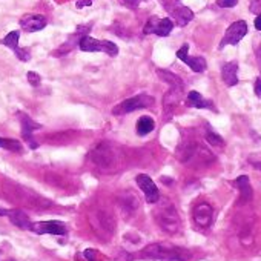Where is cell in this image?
<instances>
[{"mask_svg":"<svg viewBox=\"0 0 261 261\" xmlns=\"http://www.w3.org/2000/svg\"><path fill=\"white\" fill-rule=\"evenodd\" d=\"M157 23H158V19H157V17H152V19L146 23V27H145L143 33H145V34H155Z\"/></svg>","mask_w":261,"mask_h":261,"instance_id":"25","label":"cell"},{"mask_svg":"<svg viewBox=\"0 0 261 261\" xmlns=\"http://www.w3.org/2000/svg\"><path fill=\"white\" fill-rule=\"evenodd\" d=\"M235 186L240 189V194H241V200L243 201L252 200V187H250V181H249L247 175H240L238 178L235 180Z\"/></svg>","mask_w":261,"mask_h":261,"instance_id":"16","label":"cell"},{"mask_svg":"<svg viewBox=\"0 0 261 261\" xmlns=\"http://www.w3.org/2000/svg\"><path fill=\"white\" fill-rule=\"evenodd\" d=\"M135 181H137L138 187L143 191V194L146 195L148 203H157L160 200L158 189H157L155 183L151 180V177H148L146 174H140V175L135 177Z\"/></svg>","mask_w":261,"mask_h":261,"instance_id":"5","label":"cell"},{"mask_svg":"<svg viewBox=\"0 0 261 261\" xmlns=\"http://www.w3.org/2000/svg\"><path fill=\"white\" fill-rule=\"evenodd\" d=\"M246 34H247V23L244 20L233 22L227 28V31L220 43V48H224L226 45H236Z\"/></svg>","mask_w":261,"mask_h":261,"instance_id":"4","label":"cell"},{"mask_svg":"<svg viewBox=\"0 0 261 261\" xmlns=\"http://www.w3.org/2000/svg\"><path fill=\"white\" fill-rule=\"evenodd\" d=\"M238 63L227 62L221 66V79L227 86H235L238 83Z\"/></svg>","mask_w":261,"mask_h":261,"instance_id":"11","label":"cell"},{"mask_svg":"<svg viewBox=\"0 0 261 261\" xmlns=\"http://www.w3.org/2000/svg\"><path fill=\"white\" fill-rule=\"evenodd\" d=\"M141 255L161 261H187L191 258V252L171 243H152L141 250Z\"/></svg>","mask_w":261,"mask_h":261,"instance_id":"1","label":"cell"},{"mask_svg":"<svg viewBox=\"0 0 261 261\" xmlns=\"http://www.w3.org/2000/svg\"><path fill=\"white\" fill-rule=\"evenodd\" d=\"M192 215H194V221L198 227L207 229L212 224V217H213L212 206L207 204V203H200V204L195 206Z\"/></svg>","mask_w":261,"mask_h":261,"instance_id":"6","label":"cell"},{"mask_svg":"<svg viewBox=\"0 0 261 261\" xmlns=\"http://www.w3.org/2000/svg\"><path fill=\"white\" fill-rule=\"evenodd\" d=\"M255 96L261 99V79H256L255 82Z\"/></svg>","mask_w":261,"mask_h":261,"instance_id":"30","label":"cell"},{"mask_svg":"<svg viewBox=\"0 0 261 261\" xmlns=\"http://www.w3.org/2000/svg\"><path fill=\"white\" fill-rule=\"evenodd\" d=\"M79 46L80 50L85 51V53H97V51H102L103 50V43L102 40H97L91 36H83L80 40H79Z\"/></svg>","mask_w":261,"mask_h":261,"instance_id":"14","label":"cell"},{"mask_svg":"<svg viewBox=\"0 0 261 261\" xmlns=\"http://www.w3.org/2000/svg\"><path fill=\"white\" fill-rule=\"evenodd\" d=\"M256 57H258V60H259V63H261V50L258 51V54H256Z\"/></svg>","mask_w":261,"mask_h":261,"instance_id":"35","label":"cell"},{"mask_svg":"<svg viewBox=\"0 0 261 261\" xmlns=\"http://www.w3.org/2000/svg\"><path fill=\"white\" fill-rule=\"evenodd\" d=\"M152 103H154L152 97L146 96V94H140V96L131 97V99L122 102L118 106H115L112 109V114H117V115L128 114V112H132V111H137V109H143V108L152 106Z\"/></svg>","mask_w":261,"mask_h":261,"instance_id":"3","label":"cell"},{"mask_svg":"<svg viewBox=\"0 0 261 261\" xmlns=\"http://www.w3.org/2000/svg\"><path fill=\"white\" fill-rule=\"evenodd\" d=\"M31 230L36 233H51V235H65L66 226L60 221H39L31 224Z\"/></svg>","mask_w":261,"mask_h":261,"instance_id":"7","label":"cell"},{"mask_svg":"<svg viewBox=\"0 0 261 261\" xmlns=\"http://www.w3.org/2000/svg\"><path fill=\"white\" fill-rule=\"evenodd\" d=\"M174 30V23L169 17H164V19H158L157 23V28H155V34L160 37H166L169 36Z\"/></svg>","mask_w":261,"mask_h":261,"instance_id":"20","label":"cell"},{"mask_svg":"<svg viewBox=\"0 0 261 261\" xmlns=\"http://www.w3.org/2000/svg\"><path fill=\"white\" fill-rule=\"evenodd\" d=\"M16 56L22 60V62H28L31 59V54L28 53V50H23V48H16L14 50Z\"/></svg>","mask_w":261,"mask_h":261,"instance_id":"26","label":"cell"},{"mask_svg":"<svg viewBox=\"0 0 261 261\" xmlns=\"http://www.w3.org/2000/svg\"><path fill=\"white\" fill-rule=\"evenodd\" d=\"M19 117H20V123H22V134H23V138H25V140L28 141L31 148H37V143L33 140L31 132L36 131V129H40L42 126H40L39 123H36V122L33 120V118H30L27 114H23V112H20Z\"/></svg>","mask_w":261,"mask_h":261,"instance_id":"9","label":"cell"},{"mask_svg":"<svg viewBox=\"0 0 261 261\" xmlns=\"http://www.w3.org/2000/svg\"><path fill=\"white\" fill-rule=\"evenodd\" d=\"M186 106L189 108H210L212 106V102L210 100H206L201 97V94H198L197 91H191L187 94V99H186Z\"/></svg>","mask_w":261,"mask_h":261,"instance_id":"15","label":"cell"},{"mask_svg":"<svg viewBox=\"0 0 261 261\" xmlns=\"http://www.w3.org/2000/svg\"><path fill=\"white\" fill-rule=\"evenodd\" d=\"M2 146L10 149V151H14V152H20L22 151V145L19 143V141H16V140H5V138H2Z\"/></svg>","mask_w":261,"mask_h":261,"instance_id":"24","label":"cell"},{"mask_svg":"<svg viewBox=\"0 0 261 261\" xmlns=\"http://www.w3.org/2000/svg\"><path fill=\"white\" fill-rule=\"evenodd\" d=\"M0 146H2V138H0Z\"/></svg>","mask_w":261,"mask_h":261,"instance_id":"36","label":"cell"},{"mask_svg":"<svg viewBox=\"0 0 261 261\" xmlns=\"http://www.w3.org/2000/svg\"><path fill=\"white\" fill-rule=\"evenodd\" d=\"M27 77H28V82L33 86H39L40 85V76L37 73H33V71H30V73L27 74Z\"/></svg>","mask_w":261,"mask_h":261,"instance_id":"27","label":"cell"},{"mask_svg":"<svg viewBox=\"0 0 261 261\" xmlns=\"http://www.w3.org/2000/svg\"><path fill=\"white\" fill-rule=\"evenodd\" d=\"M155 220L158 226L168 233H177L180 230V218L175 207L172 204H164L157 207L155 210Z\"/></svg>","mask_w":261,"mask_h":261,"instance_id":"2","label":"cell"},{"mask_svg":"<svg viewBox=\"0 0 261 261\" xmlns=\"http://www.w3.org/2000/svg\"><path fill=\"white\" fill-rule=\"evenodd\" d=\"M206 140L209 141V143H210L212 146H221V145H223V138H221L218 134L212 132V131H207V134H206Z\"/></svg>","mask_w":261,"mask_h":261,"instance_id":"23","label":"cell"},{"mask_svg":"<svg viewBox=\"0 0 261 261\" xmlns=\"http://www.w3.org/2000/svg\"><path fill=\"white\" fill-rule=\"evenodd\" d=\"M102 43H103V51H105L108 56L115 57V56L118 54V46H117L114 42H109V40H102Z\"/></svg>","mask_w":261,"mask_h":261,"instance_id":"22","label":"cell"},{"mask_svg":"<svg viewBox=\"0 0 261 261\" xmlns=\"http://www.w3.org/2000/svg\"><path fill=\"white\" fill-rule=\"evenodd\" d=\"M85 256H86L89 261H96V259H94V256H96V250H92V249L85 250Z\"/></svg>","mask_w":261,"mask_h":261,"instance_id":"31","label":"cell"},{"mask_svg":"<svg viewBox=\"0 0 261 261\" xmlns=\"http://www.w3.org/2000/svg\"><path fill=\"white\" fill-rule=\"evenodd\" d=\"M250 161H252V164L255 166V168L261 169V161H255V160H250Z\"/></svg>","mask_w":261,"mask_h":261,"instance_id":"34","label":"cell"},{"mask_svg":"<svg viewBox=\"0 0 261 261\" xmlns=\"http://www.w3.org/2000/svg\"><path fill=\"white\" fill-rule=\"evenodd\" d=\"M217 4L221 8H233L236 4H238V0H217Z\"/></svg>","mask_w":261,"mask_h":261,"instance_id":"28","label":"cell"},{"mask_svg":"<svg viewBox=\"0 0 261 261\" xmlns=\"http://www.w3.org/2000/svg\"><path fill=\"white\" fill-rule=\"evenodd\" d=\"M2 43H4L5 46H8V48H11V50L19 48V31L10 33V34L2 40Z\"/></svg>","mask_w":261,"mask_h":261,"instance_id":"21","label":"cell"},{"mask_svg":"<svg viewBox=\"0 0 261 261\" xmlns=\"http://www.w3.org/2000/svg\"><path fill=\"white\" fill-rule=\"evenodd\" d=\"M157 74L160 76V79L166 83H169L171 88H180L184 89V83L180 80V77H177L175 74H172L171 71H166V69H158Z\"/></svg>","mask_w":261,"mask_h":261,"instance_id":"18","label":"cell"},{"mask_svg":"<svg viewBox=\"0 0 261 261\" xmlns=\"http://www.w3.org/2000/svg\"><path fill=\"white\" fill-rule=\"evenodd\" d=\"M120 2H122V5H125V7H129V8H137L140 0H120Z\"/></svg>","mask_w":261,"mask_h":261,"instance_id":"29","label":"cell"},{"mask_svg":"<svg viewBox=\"0 0 261 261\" xmlns=\"http://www.w3.org/2000/svg\"><path fill=\"white\" fill-rule=\"evenodd\" d=\"M20 27L28 33H36L46 27V19L40 14H28L20 20Z\"/></svg>","mask_w":261,"mask_h":261,"instance_id":"10","label":"cell"},{"mask_svg":"<svg viewBox=\"0 0 261 261\" xmlns=\"http://www.w3.org/2000/svg\"><path fill=\"white\" fill-rule=\"evenodd\" d=\"M154 128H155V122L148 115L141 117L140 120L137 122V134L138 135H148L149 132L154 131Z\"/></svg>","mask_w":261,"mask_h":261,"instance_id":"19","label":"cell"},{"mask_svg":"<svg viewBox=\"0 0 261 261\" xmlns=\"http://www.w3.org/2000/svg\"><path fill=\"white\" fill-rule=\"evenodd\" d=\"M92 0H79L77 2V8H83V7H91Z\"/></svg>","mask_w":261,"mask_h":261,"instance_id":"32","label":"cell"},{"mask_svg":"<svg viewBox=\"0 0 261 261\" xmlns=\"http://www.w3.org/2000/svg\"><path fill=\"white\" fill-rule=\"evenodd\" d=\"M174 19L177 22V25L184 27V25H187V23L194 19V13L189 8L183 7V5H178V8L174 11Z\"/></svg>","mask_w":261,"mask_h":261,"instance_id":"17","label":"cell"},{"mask_svg":"<svg viewBox=\"0 0 261 261\" xmlns=\"http://www.w3.org/2000/svg\"><path fill=\"white\" fill-rule=\"evenodd\" d=\"M181 91L180 88H171V91L164 96V100H163V108H164V112L168 114V118L172 115L177 103L180 102V97H181Z\"/></svg>","mask_w":261,"mask_h":261,"instance_id":"13","label":"cell"},{"mask_svg":"<svg viewBox=\"0 0 261 261\" xmlns=\"http://www.w3.org/2000/svg\"><path fill=\"white\" fill-rule=\"evenodd\" d=\"M187 51H189V46L187 45H183L181 48L177 51V57L184 62L186 65H189V68H191L194 73H203V71L206 69V60L203 57H189L187 56Z\"/></svg>","mask_w":261,"mask_h":261,"instance_id":"8","label":"cell"},{"mask_svg":"<svg viewBox=\"0 0 261 261\" xmlns=\"http://www.w3.org/2000/svg\"><path fill=\"white\" fill-rule=\"evenodd\" d=\"M253 23H255V28H256L258 31H261V14H258V16H256V19H255V22H253Z\"/></svg>","mask_w":261,"mask_h":261,"instance_id":"33","label":"cell"},{"mask_svg":"<svg viewBox=\"0 0 261 261\" xmlns=\"http://www.w3.org/2000/svg\"><path fill=\"white\" fill-rule=\"evenodd\" d=\"M0 215L10 217L11 223L16 224L20 229H31L30 218L27 217L25 212H22V210H0Z\"/></svg>","mask_w":261,"mask_h":261,"instance_id":"12","label":"cell"}]
</instances>
